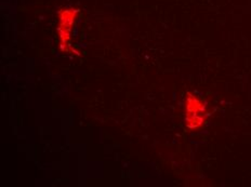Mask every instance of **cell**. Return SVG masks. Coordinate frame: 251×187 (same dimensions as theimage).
I'll use <instances>...</instances> for the list:
<instances>
[{"label":"cell","instance_id":"6da1fadb","mask_svg":"<svg viewBox=\"0 0 251 187\" xmlns=\"http://www.w3.org/2000/svg\"><path fill=\"white\" fill-rule=\"evenodd\" d=\"M206 106L200 98L187 93L185 102V122L187 128L198 129L205 122Z\"/></svg>","mask_w":251,"mask_h":187},{"label":"cell","instance_id":"7a4b0ae2","mask_svg":"<svg viewBox=\"0 0 251 187\" xmlns=\"http://www.w3.org/2000/svg\"><path fill=\"white\" fill-rule=\"evenodd\" d=\"M78 14V10L74 8L62 9L59 12V25H57V33H59V39L61 46L66 49L70 46L71 34L73 26Z\"/></svg>","mask_w":251,"mask_h":187}]
</instances>
